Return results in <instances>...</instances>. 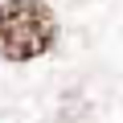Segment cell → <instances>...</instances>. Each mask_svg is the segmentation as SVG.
Masks as SVG:
<instances>
[{"mask_svg": "<svg viewBox=\"0 0 123 123\" xmlns=\"http://www.w3.org/2000/svg\"><path fill=\"white\" fill-rule=\"evenodd\" d=\"M57 45V12L45 0H4L0 4V57L37 62Z\"/></svg>", "mask_w": 123, "mask_h": 123, "instance_id": "obj_1", "label": "cell"}]
</instances>
